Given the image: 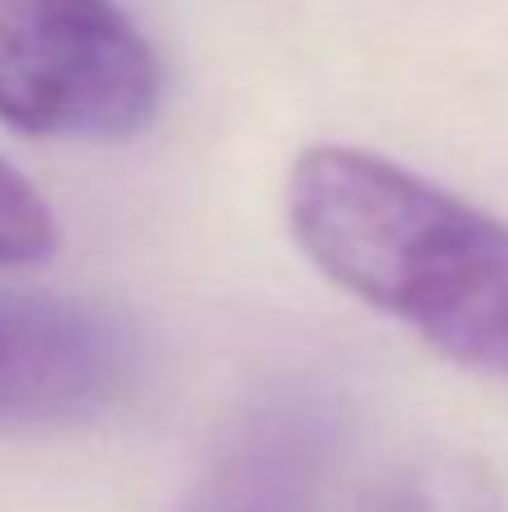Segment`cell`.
<instances>
[{"label": "cell", "instance_id": "cell-1", "mask_svg": "<svg viewBox=\"0 0 508 512\" xmlns=\"http://www.w3.org/2000/svg\"><path fill=\"white\" fill-rule=\"evenodd\" d=\"M306 261L437 355L508 382V225L410 167L311 144L284 185Z\"/></svg>", "mask_w": 508, "mask_h": 512}, {"label": "cell", "instance_id": "cell-2", "mask_svg": "<svg viewBox=\"0 0 508 512\" xmlns=\"http://www.w3.org/2000/svg\"><path fill=\"white\" fill-rule=\"evenodd\" d=\"M162 108V59L117 0H0V122L126 140Z\"/></svg>", "mask_w": 508, "mask_h": 512}, {"label": "cell", "instance_id": "cell-3", "mask_svg": "<svg viewBox=\"0 0 508 512\" xmlns=\"http://www.w3.org/2000/svg\"><path fill=\"white\" fill-rule=\"evenodd\" d=\"M135 337L113 310L0 288V427L95 418L131 387Z\"/></svg>", "mask_w": 508, "mask_h": 512}, {"label": "cell", "instance_id": "cell-4", "mask_svg": "<svg viewBox=\"0 0 508 512\" xmlns=\"http://www.w3.org/2000/svg\"><path fill=\"white\" fill-rule=\"evenodd\" d=\"M342 436L329 391H266L221 432L180 512H333Z\"/></svg>", "mask_w": 508, "mask_h": 512}, {"label": "cell", "instance_id": "cell-5", "mask_svg": "<svg viewBox=\"0 0 508 512\" xmlns=\"http://www.w3.org/2000/svg\"><path fill=\"white\" fill-rule=\"evenodd\" d=\"M342 512H504V486L477 454L428 445L378 463Z\"/></svg>", "mask_w": 508, "mask_h": 512}, {"label": "cell", "instance_id": "cell-6", "mask_svg": "<svg viewBox=\"0 0 508 512\" xmlns=\"http://www.w3.org/2000/svg\"><path fill=\"white\" fill-rule=\"evenodd\" d=\"M59 248V225L45 194L0 158V270H27L50 261Z\"/></svg>", "mask_w": 508, "mask_h": 512}]
</instances>
